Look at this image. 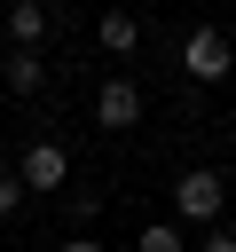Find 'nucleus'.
Returning a JSON list of instances; mask_svg holds the SVG:
<instances>
[{
	"label": "nucleus",
	"mask_w": 236,
	"mask_h": 252,
	"mask_svg": "<svg viewBox=\"0 0 236 252\" xmlns=\"http://www.w3.org/2000/svg\"><path fill=\"white\" fill-rule=\"evenodd\" d=\"M181 71H189V79H228V71H236L228 32H220V24H197V32L181 39Z\"/></svg>",
	"instance_id": "1"
},
{
	"label": "nucleus",
	"mask_w": 236,
	"mask_h": 252,
	"mask_svg": "<svg viewBox=\"0 0 236 252\" xmlns=\"http://www.w3.org/2000/svg\"><path fill=\"white\" fill-rule=\"evenodd\" d=\"M220 205H228V181H220L212 165H189V173L173 181V213H181V220H220Z\"/></svg>",
	"instance_id": "2"
},
{
	"label": "nucleus",
	"mask_w": 236,
	"mask_h": 252,
	"mask_svg": "<svg viewBox=\"0 0 236 252\" xmlns=\"http://www.w3.org/2000/svg\"><path fill=\"white\" fill-rule=\"evenodd\" d=\"M134 118H142V87H134V79H102V94H94V126L126 134Z\"/></svg>",
	"instance_id": "3"
},
{
	"label": "nucleus",
	"mask_w": 236,
	"mask_h": 252,
	"mask_svg": "<svg viewBox=\"0 0 236 252\" xmlns=\"http://www.w3.org/2000/svg\"><path fill=\"white\" fill-rule=\"evenodd\" d=\"M16 173H24V189H63V173H71V150H63V142H31V150L16 158Z\"/></svg>",
	"instance_id": "4"
},
{
	"label": "nucleus",
	"mask_w": 236,
	"mask_h": 252,
	"mask_svg": "<svg viewBox=\"0 0 236 252\" xmlns=\"http://www.w3.org/2000/svg\"><path fill=\"white\" fill-rule=\"evenodd\" d=\"M94 39H102L110 55H134V47H142V16H126V8H110V16L94 24Z\"/></svg>",
	"instance_id": "5"
},
{
	"label": "nucleus",
	"mask_w": 236,
	"mask_h": 252,
	"mask_svg": "<svg viewBox=\"0 0 236 252\" xmlns=\"http://www.w3.org/2000/svg\"><path fill=\"white\" fill-rule=\"evenodd\" d=\"M47 24H55V16H47L39 0H16V8H8V32H16V47H39V39H47Z\"/></svg>",
	"instance_id": "6"
},
{
	"label": "nucleus",
	"mask_w": 236,
	"mask_h": 252,
	"mask_svg": "<svg viewBox=\"0 0 236 252\" xmlns=\"http://www.w3.org/2000/svg\"><path fill=\"white\" fill-rule=\"evenodd\" d=\"M8 87H16V94H39V87H47V55H39V47H16V55H8Z\"/></svg>",
	"instance_id": "7"
},
{
	"label": "nucleus",
	"mask_w": 236,
	"mask_h": 252,
	"mask_svg": "<svg viewBox=\"0 0 236 252\" xmlns=\"http://www.w3.org/2000/svg\"><path fill=\"white\" fill-rule=\"evenodd\" d=\"M134 252H181V228H173V220H149V228L134 236Z\"/></svg>",
	"instance_id": "8"
},
{
	"label": "nucleus",
	"mask_w": 236,
	"mask_h": 252,
	"mask_svg": "<svg viewBox=\"0 0 236 252\" xmlns=\"http://www.w3.org/2000/svg\"><path fill=\"white\" fill-rule=\"evenodd\" d=\"M16 205H24V173H16V165H0V213H16Z\"/></svg>",
	"instance_id": "9"
},
{
	"label": "nucleus",
	"mask_w": 236,
	"mask_h": 252,
	"mask_svg": "<svg viewBox=\"0 0 236 252\" xmlns=\"http://www.w3.org/2000/svg\"><path fill=\"white\" fill-rule=\"evenodd\" d=\"M197 252H236V236H228V228H212V236H205Z\"/></svg>",
	"instance_id": "10"
},
{
	"label": "nucleus",
	"mask_w": 236,
	"mask_h": 252,
	"mask_svg": "<svg viewBox=\"0 0 236 252\" xmlns=\"http://www.w3.org/2000/svg\"><path fill=\"white\" fill-rule=\"evenodd\" d=\"M55 252H102V244H94V236H71V244H55Z\"/></svg>",
	"instance_id": "11"
}]
</instances>
